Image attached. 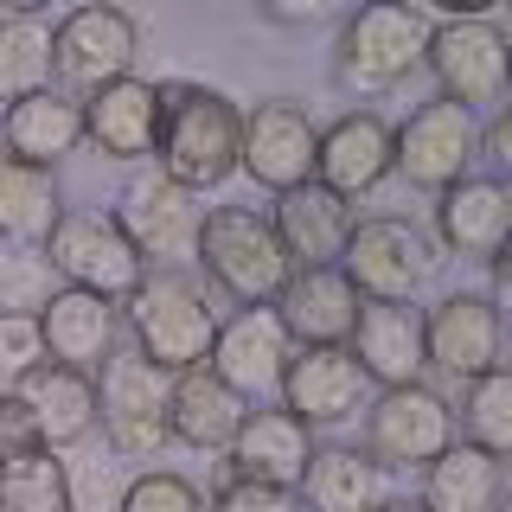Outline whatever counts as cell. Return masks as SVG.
Here are the masks:
<instances>
[{
    "instance_id": "37",
    "label": "cell",
    "mask_w": 512,
    "mask_h": 512,
    "mask_svg": "<svg viewBox=\"0 0 512 512\" xmlns=\"http://www.w3.org/2000/svg\"><path fill=\"white\" fill-rule=\"evenodd\" d=\"M39 359H45L39 320H32V314H0V384H13L20 372H32Z\"/></svg>"
},
{
    "instance_id": "6",
    "label": "cell",
    "mask_w": 512,
    "mask_h": 512,
    "mask_svg": "<svg viewBox=\"0 0 512 512\" xmlns=\"http://www.w3.org/2000/svg\"><path fill=\"white\" fill-rule=\"evenodd\" d=\"M436 244L410 218H352L340 269L359 288V301H410L416 288L436 276Z\"/></svg>"
},
{
    "instance_id": "1",
    "label": "cell",
    "mask_w": 512,
    "mask_h": 512,
    "mask_svg": "<svg viewBox=\"0 0 512 512\" xmlns=\"http://www.w3.org/2000/svg\"><path fill=\"white\" fill-rule=\"evenodd\" d=\"M160 90V128H154V173L173 180L180 192H212L237 173V135L244 116L224 90L205 84H154Z\"/></svg>"
},
{
    "instance_id": "30",
    "label": "cell",
    "mask_w": 512,
    "mask_h": 512,
    "mask_svg": "<svg viewBox=\"0 0 512 512\" xmlns=\"http://www.w3.org/2000/svg\"><path fill=\"white\" fill-rule=\"evenodd\" d=\"M52 90V20L39 7L0 13V103H26V96Z\"/></svg>"
},
{
    "instance_id": "15",
    "label": "cell",
    "mask_w": 512,
    "mask_h": 512,
    "mask_svg": "<svg viewBox=\"0 0 512 512\" xmlns=\"http://www.w3.org/2000/svg\"><path fill=\"white\" fill-rule=\"evenodd\" d=\"M391 173V122L378 109H346L333 128H320L314 141V180L333 192V199H365V192L384 186Z\"/></svg>"
},
{
    "instance_id": "34",
    "label": "cell",
    "mask_w": 512,
    "mask_h": 512,
    "mask_svg": "<svg viewBox=\"0 0 512 512\" xmlns=\"http://www.w3.org/2000/svg\"><path fill=\"white\" fill-rule=\"evenodd\" d=\"M116 512H205V493L192 487L186 474H173V468H148V474H135L122 487Z\"/></svg>"
},
{
    "instance_id": "16",
    "label": "cell",
    "mask_w": 512,
    "mask_h": 512,
    "mask_svg": "<svg viewBox=\"0 0 512 512\" xmlns=\"http://www.w3.org/2000/svg\"><path fill=\"white\" fill-rule=\"evenodd\" d=\"M276 391H282V410L301 416L308 429L346 423V416H359V404H365V378H359V365H352L346 346H295Z\"/></svg>"
},
{
    "instance_id": "36",
    "label": "cell",
    "mask_w": 512,
    "mask_h": 512,
    "mask_svg": "<svg viewBox=\"0 0 512 512\" xmlns=\"http://www.w3.org/2000/svg\"><path fill=\"white\" fill-rule=\"evenodd\" d=\"M212 512H308L295 487H276V480H237L224 474L212 493Z\"/></svg>"
},
{
    "instance_id": "13",
    "label": "cell",
    "mask_w": 512,
    "mask_h": 512,
    "mask_svg": "<svg viewBox=\"0 0 512 512\" xmlns=\"http://www.w3.org/2000/svg\"><path fill=\"white\" fill-rule=\"evenodd\" d=\"M314 141H320V128L308 122V109L276 96V103H256L244 116L237 167H244L256 186H269V192H295V186L314 180Z\"/></svg>"
},
{
    "instance_id": "31",
    "label": "cell",
    "mask_w": 512,
    "mask_h": 512,
    "mask_svg": "<svg viewBox=\"0 0 512 512\" xmlns=\"http://www.w3.org/2000/svg\"><path fill=\"white\" fill-rule=\"evenodd\" d=\"M64 218L58 205V180L45 167H20V160L0 154V244L39 250L52 237V224Z\"/></svg>"
},
{
    "instance_id": "24",
    "label": "cell",
    "mask_w": 512,
    "mask_h": 512,
    "mask_svg": "<svg viewBox=\"0 0 512 512\" xmlns=\"http://www.w3.org/2000/svg\"><path fill=\"white\" fill-rule=\"evenodd\" d=\"M39 346L52 365H71V372H96V365L116 352V301L84 295V288H52L39 314Z\"/></svg>"
},
{
    "instance_id": "22",
    "label": "cell",
    "mask_w": 512,
    "mask_h": 512,
    "mask_svg": "<svg viewBox=\"0 0 512 512\" xmlns=\"http://www.w3.org/2000/svg\"><path fill=\"white\" fill-rule=\"evenodd\" d=\"M308 455H314V429L288 410H244L231 448H224V474L237 480H276V487H301L308 474Z\"/></svg>"
},
{
    "instance_id": "33",
    "label": "cell",
    "mask_w": 512,
    "mask_h": 512,
    "mask_svg": "<svg viewBox=\"0 0 512 512\" xmlns=\"http://www.w3.org/2000/svg\"><path fill=\"white\" fill-rule=\"evenodd\" d=\"M461 429H468V448H480L493 461L512 448V372L506 365L461 384Z\"/></svg>"
},
{
    "instance_id": "18",
    "label": "cell",
    "mask_w": 512,
    "mask_h": 512,
    "mask_svg": "<svg viewBox=\"0 0 512 512\" xmlns=\"http://www.w3.org/2000/svg\"><path fill=\"white\" fill-rule=\"evenodd\" d=\"M423 340H429V365H442L448 378H480L500 365V308L487 295H442L436 308L423 314Z\"/></svg>"
},
{
    "instance_id": "40",
    "label": "cell",
    "mask_w": 512,
    "mask_h": 512,
    "mask_svg": "<svg viewBox=\"0 0 512 512\" xmlns=\"http://www.w3.org/2000/svg\"><path fill=\"white\" fill-rule=\"evenodd\" d=\"M372 512H423V500H378Z\"/></svg>"
},
{
    "instance_id": "19",
    "label": "cell",
    "mask_w": 512,
    "mask_h": 512,
    "mask_svg": "<svg viewBox=\"0 0 512 512\" xmlns=\"http://www.w3.org/2000/svg\"><path fill=\"white\" fill-rule=\"evenodd\" d=\"M512 237V192L500 180H455L436 192V244L468 263H500Z\"/></svg>"
},
{
    "instance_id": "26",
    "label": "cell",
    "mask_w": 512,
    "mask_h": 512,
    "mask_svg": "<svg viewBox=\"0 0 512 512\" xmlns=\"http://www.w3.org/2000/svg\"><path fill=\"white\" fill-rule=\"evenodd\" d=\"M160 128V90L148 77H116L96 96H84V141L109 160H148Z\"/></svg>"
},
{
    "instance_id": "9",
    "label": "cell",
    "mask_w": 512,
    "mask_h": 512,
    "mask_svg": "<svg viewBox=\"0 0 512 512\" xmlns=\"http://www.w3.org/2000/svg\"><path fill=\"white\" fill-rule=\"evenodd\" d=\"M474 148H480V116L436 96V103H416L391 128V173H404L416 192H448L455 180H468Z\"/></svg>"
},
{
    "instance_id": "12",
    "label": "cell",
    "mask_w": 512,
    "mask_h": 512,
    "mask_svg": "<svg viewBox=\"0 0 512 512\" xmlns=\"http://www.w3.org/2000/svg\"><path fill=\"white\" fill-rule=\"evenodd\" d=\"M448 442H455V410L429 384L378 391V404L365 410V455L378 468H429Z\"/></svg>"
},
{
    "instance_id": "14",
    "label": "cell",
    "mask_w": 512,
    "mask_h": 512,
    "mask_svg": "<svg viewBox=\"0 0 512 512\" xmlns=\"http://www.w3.org/2000/svg\"><path fill=\"white\" fill-rule=\"evenodd\" d=\"M352 365H359L365 384H423L429 372V340H423V308L410 301H359V320H352Z\"/></svg>"
},
{
    "instance_id": "20",
    "label": "cell",
    "mask_w": 512,
    "mask_h": 512,
    "mask_svg": "<svg viewBox=\"0 0 512 512\" xmlns=\"http://www.w3.org/2000/svg\"><path fill=\"white\" fill-rule=\"evenodd\" d=\"M276 320H282L288 346H346L352 320H359V288L346 282L340 263L295 269L276 295Z\"/></svg>"
},
{
    "instance_id": "8",
    "label": "cell",
    "mask_w": 512,
    "mask_h": 512,
    "mask_svg": "<svg viewBox=\"0 0 512 512\" xmlns=\"http://www.w3.org/2000/svg\"><path fill=\"white\" fill-rule=\"evenodd\" d=\"M135 45H141V32L122 7H71L52 26V84L71 96V103H84V96H96L103 84L128 77Z\"/></svg>"
},
{
    "instance_id": "38",
    "label": "cell",
    "mask_w": 512,
    "mask_h": 512,
    "mask_svg": "<svg viewBox=\"0 0 512 512\" xmlns=\"http://www.w3.org/2000/svg\"><path fill=\"white\" fill-rule=\"evenodd\" d=\"M474 160H487V167H506V160H512V122L506 116H487V122H480Z\"/></svg>"
},
{
    "instance_id": "2",
    "label": "cell",
    "mask_w": 512,
    "mask_h": 512,
    "mask_svg": "<svg viewBox=\"0 0 512 512\" xmlns=\"http://www.w3.org/2000/svg\"><path fill=\"white\" fill-rule=\"evenodd\" d=\"M128 333H135V352L154 372L180 378V372L212 359L218 308H212V295H205V282H192L186 269H154V276L128 295Z\"/></svg>"
},
{
    "instance_id": "32",
    "label": "cell",
    "mask_w": 512,
    "mask_h": 512,
    "mask_svg": "<svg viewBox=\"0 0 512 512\" xmlns=\"http://www.w3.org/2000/svg\"><path fill=\"white\" fill-rule=\"evenodd\" d=\"M0 512H71V474L52 448L0 461Z\"/></svg>"
},
{
    "instance_id": "27",
    "label": "cell",
    "mask_w": 512,
    "mask_h": 512,
    "mask_svg": "<svg viewBox=\"0 0 512 512\" xmlns=\"http://www.w3.org/2000/svg\"><path fill=\"white\" fill-rule=\"evenodd\" d=\"M0 141H7V160L52 173L64 154L84 148V103H71L64 90H39L0 116Z\"/></svg>"
},
{
    "instance_id": "4",
    "label": "cell",
    "mask_w": 512,
    "mask_h": 512,
    "mask_svg": "<svg viewBox=\"0 0 512 512\" xmlns=\"http://www.w3.org/2000/svg\"><path fill=\"white\" fill-rule=\"evenodd\" d=\"M423 39H429V20L416 7H397V0L359 7V13H346V26H340L333 77H340L346 90H359V96L397 90L416 64H423Z\"/></svg>"
},
{
    "instance_id": "21",
    "label": "cell",
    "mask_w": 512,
    "mask_h": 512,
    "mask_svg": "<svg viewBox=\"0 0 512 512\" xmlns=\"http://www.w3.org/2000/svg\"><path fill=\"white\" fill-rule=\"evenodd\" d=\"M7 391L20 397V410L32 416V429H39V442L52 448V455L71 448V442H84L96 429V378L90 372H71V365L39 359L32 372L13 378Z\"/></svg>"
},
{
    "instance_id": "23",
    "label": "cell",
    "mask_w": 512,
    "mask_h": 512,
    "mask_svg": "<svg viewBox=\"0 0 512 512\" xmlns=\"http://www.w3.org/2000/svg\"><path fill=\"white\" fill-rule=\"evenodd\" d=\"M269 231H276V244H282V256L295 269H327V263H340V250H346L352 205L333 199L320 180H308V186H295V192H276Z\"/></svg>"
},
{
    "instance_id": "5",
    "label": "cell",
    "mask_w": 512,
    "mask_h": 512,
    "mask_svg": "<svg viewBox=\"0 0 512 512\" xmlns=\"http://www.w3.org/2000/svg\"><path fill=\"white\" fill-rule=\"evenodd\" d=\"M45 269L64 276V288H84L103 301H128L148 282V263L135 256V244L122 237V224L109 212H64L45 237Z\"/></svg>"
},
{
    "instance_id": "10",
    "label": "cell",
    "mask_w": 512,
    "mask_h": 512,
    "mask_svg": "<svg viewBox=\"0 0 512 512\" xmlns=\"http://www.w3.org/2000/svg\"><path fill=\"white\" fill-rule=\"evenodd\" d=\"M167 372H154L135 346H116L103 359L96 384V416L116 455H160L167 448Z\"/></svg>"
},
{
    "instance_id": "29",
    "label": "cell",
    "mask_w": 512,
    "mask_h": 512,
    "mask_svg": "<svg viewBox=\"0 0 512 512\" xmlns=\"http://www.w3.org/2000/svg\"><path fill=\"white\" fill-rule=\"evenodd\" d=\"M423 512H500V461L448 442L423 468Z\"/></svg>"
},
{
    "instance_id": "28",
    "label": "cell",
    "mask_w": 512,
    "mask_h": 512,
    "mask_svg": "<svg viewBox=\"0 0 512 512\" xmlns=\"http://www.w3.org/2000/svg\"><path fill=\"white\" fill-rule=\"evenodd\" d=\"M301 500H308L314 512H372L384 500V468L365 448H314L308 455V474H301Z\"/></svg>"
},
{
    "instance_id": "25",
    "label": "cell",
    "mask_w": 512,
    "mask_h": 512,
    "mask_svg": "<svg viewBox=\"0 0 512 512\" xmlns=\"http://www.w3.org/2000/svg\"><path fill=\"white\" fill-rule=\"evenodd\" d=\"M244 397L231 391L224 378H212L205 365H192L167 384V442L180 448H199V455H224L237 436V423H244Z\"/></svg>"
},
{
    "instance_id": "35",
    "label": "cell",
    "mask_w": 512,
    "mask_h": 512,
    "mask_svg": "<svg viewBox=\"0 0 512 512\" xmlns=\"http://www.w3.org/2000/svg\"><path fill=\"white\" fill-rule=\"evenodd\" d=\"M52 301L45 256H0V314H39Z\"/></svg>"
},
{
    "instance_id": "7",
    "label": "cell",
    "mask_w": 512,
    "mask_h": 512,
    "mask_svg": "<svg viewBox=\"0 0 512 512\" xmlns=\"http://www.w3.org/2000/svg\"><path fill=\"white\" fill-rule=\"evenodd\" d=\"M423 64L442 84V103H461L468 116H480V109L500 116L512 52H506V32L487 13H474V20H436L423 39Z\"/></svg>"
},
{
    "instance_id": "3",
    "label": "cell",
    "mask_w": 512,
    "mask_h": 512,
    "mask_svg": "<svg viewBox=\"0 0 512 512\" xmlns=\"http://www.w3.org/2000/svg\"><path fill=\"white\" fill-rule=\"evenodd\" d=\"M192 263H199L205 282H212L218 295H231L237 308H276L282 282L295 276V263L282 256L269 218L250 212V205H218V212H205Z\"/></svg>"
},
{
    "instance_id": "39",
    "label": "cell",
    "mask_w": 512,
    "mask_h": 512,
    "mask_svg": "<svg viewBox=\"0 0 512 512\" xmlns=\"http://www.w3.org/2000/svg\"><path fill=\"white\" fill-rule=\"evenodd\" d=\"M263 20H282V26H314V20H327V7H320V0H308V7H263Z\"/></svg>"
},
{
    "instance_id": "17",
    "label": "cell",
    "mask_w": 512,
    "mask_h": 512,
    "mask_svg": "<svg viewBox=\"0 0 512 512\" xmlns=\"http://www.w3.org/2000/svg\"><path fill=\"white\" fill-rule=\"evenodd\" d=\"M288 333L276 308H244L237 320H218V340H212V359H205V372L224 378L237 397H269L282 384V365H288Z\"/></svg>"
},
{
    "instance_id": "11",
    "label": "cell",
    "mask_w": 512,
    "mask_h": 512,
    "mask_svg": "<svg viewBox=\"0 0 512 512\" xmlns=\"http://www.w3.org/2000/svg\"><path fill=\"white\" fill-rule=\"evenodd\" d=\"M122 224V237L135 244L141 263L154 269H186L192 250H199V224H205V205H192V192H180L160 173H135L122 186V205L109 212Z\"/></svg>"
}]
</instances>
